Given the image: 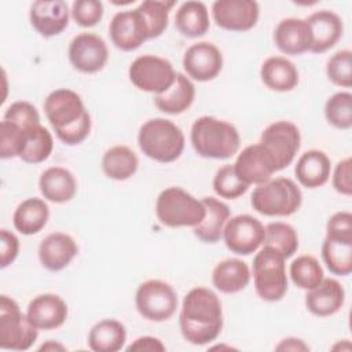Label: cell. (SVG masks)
<instances>
[{
  "instance_id": "obj_1",
  "label": "cell",
  "mask_w": 352,
  "mask_h": 352,
  "mask_svg": "<svg viewBox=\"0 0 352 352\" xmlns=\"http://www.w3.org/2000/svg\"><path fill=\"white\" fill-rule=\"evenodd\" d=\"M179 324L183 338L192 345L214 341L223 329V309L217 294L202 286L191 289L183 300Z\"/></svg>"
},
{
  "instance_id": "obj_2",
  "label": "cell",
  "mask_w": 352,
  "mask_h": 352,
  "mask_svg": "<svg viewBox=\"0 0 352 352\" xmlns=\"http://www.w3.org/2000/svg\"><path fill=\"white\" fill-rule=\"evenodd\" d=\"M44 113L58 139L67 146L82 143L91 132V116L80 95L69 88L52 91L44 100Z\"/></svg>"
},
{
  "instance_id": "obj_3",
  "label": "cell",
  "mask_w": 352,
  "mask_h": 352,
  "mask_svg": "<svg viewBox=\"0 0 352 352\" xmlns=\"http://www.w3.org/2000/svg\"><path fill=\"white\" fill-rule=\"evenodd\" d=\"M190 139L199 157L212 160L231 158L241 146L238 129L231 122L210 116H202L194 121Z\"/></svg>"
},
{
  "instance_id": "obj_4",
  "label": "cell",
  "mask_w": 352,
  "mask_h": 352,
  "mask_svg": "<svg viewBox=\"0 0 352 352\" xmlns=\"http://www.w3.org/2000/svg\"><path fill=\"white\" fill-rule=\"evenodd\" d=\"M138 144L142 153L162 164L176 161L186 144L182 129L166 118H151L146 121L138 133Z\"/></svg>"
},
{
  "instance_id": "obj_5",
  "label": "cell",
  "mask_w": 352,
  "mask_h": 352,
  "mask_svg": "<svg viewBox=\"0 0 352 352\" xmlns=\"http://www.w3.org/2000/svg\"><path fill=\"white\" fill-rule=\"evenodd\" d=\"M302 204L300 187L289 177H275L258 184L250 197L252 208L264 216H292Z\"/></svg>"
},
{
  "instance_id": "obj_6",
  "label": "cell",
  "mask_w": 352,
  "mask_h": 352,
  "mask_svg": "<svg viewBox=\"0 0 352 352\" xmlns=\"http://www.w3.org/2000/svg\"><path fill=\"white\" fill-rule=\"evenodd\" d=\"M286 258L272 246L264 245L253 258V283L258 297L268 302L279 301L287 292Z\"/></svg>"
},
{
  "instance_id": "obj_7",
  "label": "cell",
  "mask_w": 352,
  "mask_h": 352,
  "mask_svg": "<svg viewBox=\"0 0 352 352\" xmlns=\"http://www.w3.org/2000/svg\"><path fill=\"white\" fill-rule=\"evenodd\" d=\"M158 220L170 228L195 227L205 217L202 201L192 197L182 187H168L160 192L155 201Z\"/></svg>"
},
{
  "instance_id": "obj_8",
  "label": "cell",
  "mask_w": 352,
  "mask_h": 352,
  "mask_svg": "<svg viewBox=\"0 0 352 352\" xmlns=\"http://www.w3.org/2000/svg\"><path fill=\"white\" fill-rule=\"evenodd\" d=\"M38 337V329L32 324L18 302L0 296V348L8 351H26Z\"/></svg>"
},
{
  "instance_id": "obj_9",
  "label": "cell",
  "mask_w": 352,
  "mask_h": 352,
  "mask_svg": "<svg viewBox=\"0 0 352 352\" xmlns=\"http://www.w3.org/2000/svg\"><path fill=\"white\" fill-rule=\"evenodd\" d=\"M138 312L147 320L164 322L170 319L177 309V294L165 280L148 279L142 282L135 293Z\"/></svg>"
},
{
  "instance_id": "obj_10",
  "label": "cell",
  "mask_w": 352,
  "mask_h": 352,
  "mask_svg": "<svg viewBox=\"0 0 352 352\" xmlns=\"http://www.w3.org/2000/svg\"><path fill=\"white\" fill-rule=\"evenodd\" d=\"M128 76L138 89L155 95L168 91L176 80L172 63L165 58L150 54L138 56L131 63Z\"/></svg>"
},
{
  "instance_id": "obj_11",
  "label": "cell",
  "mask_w": 352,
  "mask_h": 352,
  "mask_svg": "<svg viewBox=\"0 0 352 352\" xmlns=\"http://www.w3.org/2000/svg\"><path fill=\"white\" fill-rule=\"evenodd\" d=\"M223 239L228 250L239 256H249L257 252L265 239V227L250 214H238L227 220L223 230Z\"/></svg>"
},
{
  "instance_id": "obj_12",
  "label": "cell",
  "mask_w": 352,
  "mask_h": 352,
  "mask_svg": "<svg viewBox=\"0 0 352 352\" xmlns=\"http://www.w3.org/2000/svg\"><path fill=\"white\" fill-rule=\"evenodd\" d=\"M260 143L265 146L276 161L278 170L289 166L300 150L301 135L296 124L290 121H275L261 133Z\"/></svg>"
},
{
  "instance_id": "obj_13",
  "label": "cell",
  "mask_w": 352,
  "mask_h": 352,
  "mask_svg": "<svg viewBox=\"0 0 352 352\" xmlns=\"http://www.w3.org/2000/svg\"><path fill=\"white\" fill-rule=\"evenodd\" d=\"M69 60L81 73L92 74L100 72L109 59L106 41L95 33H80L69 44Z\"/></svg>"
},
{
  "instance_id": "obj_14",
  "label": "cell",
  "mask_w": 352,
  "mask_h": 352,
  "mask_svg": "<svg viewBox=\"0 0 352 352\" xmlns=\"http://www.w3.org/2000/svg\"><path fill=\"white\" fill-rule=\"evenodd\" d=\"M232 165L236 176L248 186L263 184L278 172L275 158L261 143L245 147Z\"/></svg>"
},
{
  "instance_id": "obj_15",
  "label": "cell",
  "mask_w": 352,
  "mask_h": 352,
  "mask_svg": "<svg viewBox=\"0 0 352 352\" xmlns=\"http://www.w3.org/2000/svg\"><path fill=\"white\" fill-rule=\"evenodd\" d=\"M258 15V3L253 0H217L212 4L216 25L230 32L250 30L256 26Z\"/></svg>"
},
{
  "instance_id": "obj_16",
  "label": "cell",
  "mask_w": 352,
  "mask_h": 352,
  "mask_svg": "<svg viewBox=\"0 0 352 352\" xmlns=\"http://www.w3.org/2000/svg\"><path fill=\"white\" fill-rule=\"evenodd\" d=\"M183 67L195 81H210L219 76L223 69L221 51L209 41H199L187 48L183 56Z\"/></svg>"
},
{
  "instance_id": "obj_17",
  "label": "cell",
  "mask_w": 352,
  "mask_h": 352,
  "mask_svg": "<svg viewBox=\"0 0 352 352\" xmlns=\"http://www.w3.org/2000/svg\"><path fill=\"white\" fill-rule=\"evenodd\" d=\"M109 34L114 47L125 52L139 48L148 40L144 23L136 8L117 12L110 21Z\"/></svg>"
},
{
  "instance_id": "obj_18",
  "label": "cell",
  "mask_w": 352,
  "mask_h": 352,
  "mask_svg": "<svg viewBox=\"0 0 352 352\" xmlns=\"http://www.w3.org/2000/svg\"><path fill=\"white\" fill-rule=\"evenodd\" d=\"M69 14V7L63 0H37L30 6L29 19L37 33L52 37L67 28Z\"/></svg>"
},
{
  "instance_id": "obj_19",
  "label": "cell",
  "mask_w": 352,
  "mask_h": 352,
  "mask_svg": "<svg viewBox=\"0 0 352 352\" xmlns=\"http://www.w3.org/2000/svg\"><path fill=\"white\" fill-rule=\"evenodd\" d=\"M67 304L62 297L52 293L36 296L28 305L26 315L38 330H54L67 319Z\"/></svg>"
},
{
  "instance_id": "obj_20",
  "label": "cell",
  "mask_w": 352,
  "mask_h": 352,
  "mask_svg": "<svg viewBox=\"0 0 352 352\" xmlns=\"http://www.w3.org/2000/svg\"><path fill=\"white\" fill-rule=\"evenodd\" d=\"M77 253L78 246L76 241L65 232H52L38 245V260L41 265L51 272L66 268Z\"/></svg>"
},
{
  "instance_id": "obj_21",
  "label": "cell",
  "mask_w": 352,
  "mask_h": 352,
  "mask_svg": "<svg viewBox=\"0 0 352 352\" xmlns=\"http://www.w3.org/2000/svg\"><path fill=\"white\" fill-rule=\"evenodd\" d=\"M311 29L312 43L309 52L323 54L333 48L342 36L344 25L341 18L329 10H320L311 14L307 19Z\"/></svg>"
},
{
  "instance_id": "obj_22",
  "label": "cell",
  "mask_w": 352,
  "mask_h": 352,
  "mask_svg": "<svg viewBox=\"0 0 352 352\" xmlns=\"http://www.w3.org/2000/svg\"><path fill=\"white\" fill-rule=\"evenodd\" d=\"M276 48L286 55H301L311 48L312 36L305 19L285 18L274 30Z\"/></svg>"
},
{
  "instance_id": "obj_23",
  "label": "cell",
  "mask_w": 352,
  "mask_h": 352,
  "mask_svg": "<svg viewBox=\"0 0 352 352\" xmlns=\"http://www.w3.org/2000/svg\"><path fill=\"white\" fill-rule=\"evenodd\" d=\"M345 301L342 285L333 278H323L322 282L311 290H307L305 307L315 316H331L337 314Z\"/></svg>"
},
{
  "instance_id": "obj_24",
  "label": "cell",
  "mask_w": 352,
  "mask_h": 352,
  "mask_svg": "<svg viewBox=\"0 0 352 352\" xmlns=\"http://www.w3.org/2000/svg\"><path fill=\"white\" fill-rule=\"evenodd\" d=\"M38 187L43 197L54 204H65L74 198L77 192L74 175L62 166L47 168L40 175Z\"/></svg>"
},
{
  "instance_id": "obj_25",
  "label": "cell",
  "mask_w": 352,
  "mask_h": 352,
  "mask_svg": "<svg viewBox=\"0 0 352 352\" xmlns=\"http://www.w3.org/2000/svg\"><path fill=\"white\" fill-rule=\"evenodd\" d=\"M331 162L322 150H308L297 160L294 173L298 183L307 188H318L327 183Z\"/></svg>"
},
{
  "instance_id": "obj_26",
  "label": "cell",
  "mask_w": 352,
  "mask_h": 352,
  "mask_svg": "<svg viewBox=\"0 0 352 352\" xmlns=\"http://www.w3.org/2000/svg\"><path fill=\"white\" fill-rule=\"evenodd\" d=\"M260 77L267 88L276 92L292 91L298 84L297 67L283 56L267 58L261 65Z\"/></svg>"
},
{
  "instance_id": "obj_27",
  "label": "cell",
  "mask_w": 352,
  "mask_h": 352,
  "mask_svg": "<svg viewBox=\"0 0 352 352\" xmlns=\"http://www.w3.org/2000/svg\"><path fill=\"white\" fill-rule=\"evenodd\" d=\"M201 201L205 206V217L194 227V235L201 242L216 243L223 236L224 226L230 219V208L213 197H205Z\"/></svg>"
},
{
  "instance_id": "obj_28",
  "label": "cell",
  "mask_w": 352,
  "mask_h": 352,
  "mask_svg": "<svg viewBox=\"0 0 352 352\" xmlns=\"http://www.w3.org/2000/svg\"><path fill=\"white\" fill-rule=\"evenodd\" d=\"M195 99V87L192 81L183 73H176L173 85L164 94L154 96V104L158 110L166 114L184 113Z\"/></svg>"
},
{
  "instance_id": "obj_29",
  "label": "cell",
  "mask_w": 352,
  "mask_h": 352,
  "mask_svg": "<svg viewBox=\"0 0 352 352\" xmlns=\"http://www.w3.org/2000/svg\"><path fill=\"white\" fill-rule=\"evenodd\" d=\"M250 280V270L248 264L239 258H226L220 261L213 272V286L226 294H232L243 290Z\"/></svg>"
},
{
  "instance_id": "obj_30",
  "label": "cell",
  "mask_w": 352,
  "mask_h": 352,
  "mask_svg": "<svg viewBox=\"0 0 352 352\" xmlns=\"http://www.w3.org/2000/svg\"><path fill=\"white\" fill-rule=\"evenodd\" d=\"M50 217V208L41 198H28L22 201L12 216L14 227L23 235H34L40 232Z\"/></svg>"
},
{
  "instance_id": "obj_31",
  "label": "cell",
  "mask_w": 352,
  "mask_h": 352,
  "mask_svg": "<svg viewBox=\"0 0 352 352\" xmlns=\"http://www.w3.org/2000/svg\"><path fill=\"white\" fill-rule=\"evenodd\" d=\"M175 26L184 37L195 38L204 36L210 26L206 6L197 0L182 3L175 15Z\"/></svg>"
},
{
  "instance_id": "obj_32",
  "label": "cell",
  "mask_w": 352,
  "mask_h": 352,
  "mask_svg": "<svg viewBox=\"0 0 352 352\" xmlns=\"http://www.w3.org/2000/svg\"><path fill=\"white\" fill-rule=\"evenodd\" d=\"M125 341V326L116 319H102L88 333V346L94 352H117Z\"/></svg>"
},
{
  "instance_id": "obj_33",
  "label": "cell",
  "mask_w": 352,
  "mask_h": 352,
  "mask_svg": "<svg viewBox=\"0 0 352 352\" xmlns=\"http://www.w3.org/2000/svg\"><path fill=\"white\" fill-rule=\"evenodd\" d=\"M139 160L133 150L128 146H113L102 157L103 173L113 180L122 182L133 176L138 170Z\"/></svg>"
},
{
  "instance_id": "obj_34",
  "label": "cell",
  "mask_w": 352,
  "mask_h": 352,
  "mask_svg": "<svg viewBox=\"0 0 352 352\" xmlns=\"http://www.w3.org/2000/svg\"><path fill=\"white\" fill-rule=\"evenodd\" d=\"M54 139L51 132L41 124L25 129L19 157L26 164L44 162L52 153Z\"/></svg>"
},
{
  "instance_id": "obj_35",
  "label": "cell",
  "mask_w": 352,
  "mask_h": 352,
  "mask_svg": "<svg viewBox=\"0 0 352 352\" xmlns=\"http://www.w3.org/2000/svg\"><path fill=\"white\" fill-rule=\"evenodd\" d=\"M175 6V1L166 0H146L140 3L136 10L144 23L148 40L160 37L168 28L169 11Z\"/></svg>"
},
{
  "instance_id": "obj_36",
  "label": "cell",
  "mask_w": 352,
  "mask_h": 352,
  "mask_svg": "<svg viewBox=\"0 0 352 352\" xmlns=\"http://www.w3.org/2000/svg\"><path fill=\"white\" fill-rule=\"evenodd\" d=\"M322 258L331 274L349 275L352 272V242L326 236L322 243Z\"/></svg>"
},
{
  "instance_id": "obj_37",
  "label": "cell",
  "mask_w": 352,
  "mask_h": 352,
  "mask_svg": "<svg viewBox=\"0 0 352 352\" xmlns=\"http://www.w3.org/2000/svg\"><path fill=\"white\" fill-rule=\"evenodd\" d=\"M289 272L293 283L302 290L314 289L324 278L319 261L309 254H302L294 258L290 264Z\"/></svg>"
},
{
  "instance_id": "obj_38",
  "label": "cell",
  "mask_w": 352,
  "mask_h": 352,
  "mask_svg": "<svg viewBox=\"0 0 352 352\" xmlns=\"http://www.w3.org/2000/svg\"><path fill=\"white\" fill-rule=\"evenodd\" d=\"M264 245L279 250L285 258L292 257L298 249V235L293 226L283 221H272L265 227Z\"/></svg>"
},
{
  "instance_id": "obj_39",
  "label": "cell",
  "mask_w": 352,
  "mask_h": 352,
  "mask_svg": "<svg viewBox=\"0 0 352 352\" xmlns=\"http://www.w3.org/2000/svg\"><path fill=\"white\" fill-rule=\"evenodd\" d=\"M324 117L337 129L352 126V94L340 91L331 95L324 104Z\"/></svg>"
},
{
  "instance_id": "obj_40",
  "label": "cell",
  "mask_w": 352,
  "mask_h": 352,
  "mask_svg": "<svg viewBox=\"0 0 352 352\" xmlns=\"http://www.w3.org/2000/svg\"><path fill=\"white\" fill-rule=\"evenodd\" d=\"M249 186L243 183L235 173L234 165L227 164L217 169L213 177V190L220 198L236 199L248 191Z\"/></svg>"
},
{
  "instance_id": "obj_41",
  "label": "cell",
  "mask_w": 352,
  "mask_h": 352,
  "mask_svg": "<svg viewBox=\"0 0 352 352\" xmlns=\"http://www.w3.org/2000/svg\"><path fill=\"white\" fill-rule=\"evenodd\" d=\"M326 74L334 85L349 88L352 85V52L341 50L331 55L326 63Z\"/></svg>"
},
{
  "instance_id": "obj_42",
  "label": "cell",
  "mask_w": 352,
  "mask_h": 352,
  "mask_svg": "<svg viewBox=\"0 0 352 352\" xmlns=\"http://www.w3.org/2000/svg\"><path fill=\"white\" fill-rule=\"evenodd\" d=\"M25 129L3 120L0 124V157L3 160L19 157Z\"/></svg>"
},
{
  "instance_id": "obj_43",
  "label": "cell",
  "mask_w": 352,
  "mask_h": 352,
  "mask_svg": "<svg viewBox=\"0 0 352 352\" xmlns=\"http://www.w3.org/2000/svg\"><path fill=\"white\" fill-rule=\"evenodd\" d=\"M3 120L18 125L21 129H29L40 124V116L37 109L32 103L25 100L11 103L7 107Z\"/></svg>"
},
{
  "instance_id": "obj_44",
  "label": "cell",
  "mask_w": 352,
  "mask_h": 352,
  "mask_svg": "<svg viewBox=\"0 0 352 352\" xmlns=\"http://www.w3.org/2000/svg\"><path fill=\"white\" fill-rule=\"evenodd\" d=\"M72 18L82 28H92L103 16V4L98 0H77L72 4Z\"/></svg>"
},
{
  "instance_id": "obj_45",
  "label": "cell",
  "mask_w": 352,
  "mask_h": 352,
  "mask_svg": "<svg viewBox=\"0 0 352 352\" xmlns=\"http://www.w3.org/2000/svg\"><path fill=\"white\" fill-rule=\"evenodd\" d=\"M326 236L344 242H352V214L344 210L334 213L327 221Z\"/></svg>"
},
{
  "instance_id": "obj_46",
  "label": "cell",
  "mask_w": 352,
  "mask_h": 352,
  "mask_svg": "<svg viewBox=\"0 0 352 352\" xmlns=\"http://www.w3.org/2000/svg\"><path fill=\"white\" fill-rule=\"evenodd\" d=\"M333 187L337 192L349 197L352 194V160L346 157L341 160L333 173Z\"/></svg>"
},
{
  "instance_id": "obj_47",
  "label": "cell",
  "mask_w": 352,
  "mask_h": 352,
  "mask_svg": "<svg viewBox=\"0 0 352 352\" xmlns=\"http://www.w3.org/2000/svg\"><path fill=\"white\" fill-rule=\"evenodd\" d=\"M18 253H19L18 236L14 232L3 228L0 231V267L6 268L11 263H14Z\"/></svg>"
},
{
  "instance_id": "obj_48",
  "label": "cell",
  "mask_w": 352,
  "mask_h": 352,
  "mask_svg": "<svg viewBox=\"0 0 352 352\" xmlns=\"http://www.w3.org/2000/svg\"><path fill=\"white\" fill-rule=\"evenodd\" d=\"M166 348L162 344L160 338L151 337V336H143L136 338L128 348L126 351H147V352H164Z\"/></svg>"
},
{
  "instance_id": "obj_49",
  "label": "cell",
  "mask_w": 352,
  "mask_h": 352,
  "mask_svg": "<svg viewBox=\"0 0 352 352\" xmlns=\"http://www.w3.org/2000/svg\"><path fill=\"white\" fill-rule=\"evenodd\" d=\"M276 351H309V346L300 338L289 337L282 340L276 346Z\"/></svg>"
},
{
  "instance_id": "obj_50",
  "label": "cell",
  "mask_w": 352,
  "mask_h": 352,
  "mask_svg": "<svg viewBox=\"0 0 352 352\" xmlns=\"http://www.w3.org/2000/svg\"><path fill=\"white\" fill-rule=\"evenodd\" d=\"M40 351H65V346L58 344V342L48 341V342H45L40 346Z\"/></svg>"
}]
</instances>
